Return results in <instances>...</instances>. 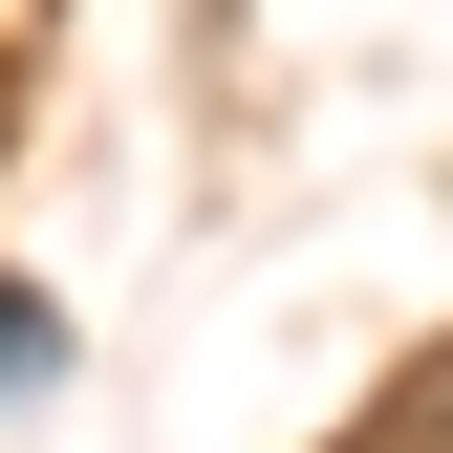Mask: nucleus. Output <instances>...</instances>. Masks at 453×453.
<instances>
[{
	"instance_id": "1",
	"label": "nucleus",
	"mask_w": 453,
	"mask_h": 453,
	"mask_svg": "<svg viewBox=\"0 0 453 453\" xmlns=\"http://www.w3.org/2000/svg\"><path fill=\"white\" fill-rule=\"evenodd\" d=\"M0 367H22V303H0Z\"/></svg>"
}]
</instances>
